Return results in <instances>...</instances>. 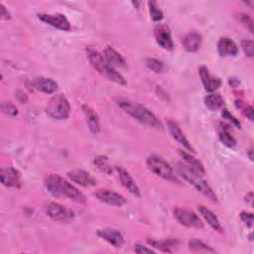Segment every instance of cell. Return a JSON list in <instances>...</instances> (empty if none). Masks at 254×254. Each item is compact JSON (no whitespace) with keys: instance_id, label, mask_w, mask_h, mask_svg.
Segmentation results:
<instances>
[{"instance_id":"obj_5","label":"cell","mask_w":254,"mask_h":254,"mask_svg":"<svg viewBox=\"0 0 254 254\" xmlns=\"http://www.w3.org/2000/svg\"><path fill=\"white\" fill-rule=\"evenodd\" d=\"M146 164L148 169L155 175L172 183H180V180L178 179L177 175H175L172 166L161 156L155 154L150 155L146 160Z\"/></svg>"},{"instance_id":"obj_20","label":"cell","mask_w":254,"mask_h":254,"mask_svg":"<svg viewBox=\"0 0 254 254\" xmlns=\"http://www.w3.org/2000/svg\"><path fill=\"white\" fill-rule=\"evenodd\" d=\"M104 58L106 62L112 66V67H125L126 62L124 58L112 47L107 46L103 52Z\"/></svg>"},{"instance_id":"obj_3","label":"cell","mask_w":254,"mask_h":254,"mask_svg":"<svg viewBox=\"0 0 254 254\" xmlns=\"http://www.w3.org/2000/svg\"><path fill=\"white\" fill-rule=\"evenodd\" d=\"M86 57L90 64L102 75L106 76L109 80L114 81L120 85H126V80L121 73H119L114 67H112L105 60V58L92 47L85 49Z\"/></svg>"},{"instance_id":"obj_30","label":"cell","mask_w":254,"mask_h":254,"mask_svg":"<svg viewBox=\"0 0 254 254\" xmlns=\"http://www.w3.org/2000/svg\"><path fill=\"white\" fill-rule=\"evenodd\" d=\"M149 6V12H150V17L152 18L153 21H161L163 19V12L162 10L158 7L157 3L155 1H149L148 2Z\"/></svg>"},{"instance_id":"obj_24","label":"cell","mask_w":254,"mask_h":254,"mask_svg":"<svg viewBox=\"0 0 254 254\" xmlns=\"http://www.w3.org/2000/svg\"><path fill=\"white\" fill-rule=\"evenodd\" d=\"M148 243L163 252L171 253L178 248L179 240L177 239H165V240H155V239H147Z\"/></svg>"},{"instance_id":"obj_33","label":"cell","mask_w":254,"mask_h":254,"mask_svg":"<svg viewBox=\"0 0 254 254\" xmlns=\"http://www.w3.org/2000/svg\"><path fill=\"white\" fill-rule=\"evenodd\" d=\"M237 18L249 30L250 33H253V20H252V18L248 14H246V13H238L237 14Z\"/></svg>"},{"instance_id":"obj_10","label":"cell","mask_w":254,"mask_h":254,"mask_svg":"<svg viewBox=\"0 0 254 254\" xmlns=\"http://www.w3.org/2000/svg\"><path fill=\"white\" fill-rule=\"evenodd\" d=\"M154 37L157 44L165 50H173L174 44L170 29L165 24H158L154 29Z\"/></svg>"},{"instance_id":"obj_39","label":"cell","mask_w":254,"mask_h":254,"mask_svg":"<svg viewBox=\"0 0 254 254\" xmlns=\"http://www.w3.org/2000/svg\"><path fill=\"white\" fill-rule=\"evenodd\" d=\"M0 17L2 20H10L11 19L10 12L6 9V7L2 3L0 4Z\"/></svg>"},{"instance_id":"obj_23","label":"cell","mask_w":254,"mask_h":254,"mask_svg":"<svg viewBox=\"0 0 254 254\" xmlns=\"http://www.w3.org/2000/svg\"><path fill=\"white\" fill-rule=\"evenodd\" d=\"M198 211L201 214V216L204 218V220L207 222V224L215 231L221 233L223 231L222 226L217 218V216L206 206L204 205H198Z\"/></svg>"},{"instance_id":"obj_31","label":"cell","mask_w":254,"mask_h":254,"mask_svg":"<svg viewBox=\"0 0 254 254\" xmlns=\"http://www.w3.org/2000/svg\"><path fill=\"white\" fill-rule=\"evenodd\" d=\"M145 64L148 68L155 72H161L164 69V63L160 60L153 59V58H148L145 61Z\"/></svg>"},{"instance_id":"obj_25","label":"cell","mask_w":254,"mask_h":254,"mask_svg":"<svg viewBox=\"0 0 254 254\" xmlns=\"http://www.w3.org/2000/svg\"><path fill=\"white\" fill-rule=\"evenodd\" d=\"M179 154L182 157L183 161L185 162L186 166H188L190 169H191L192 171H194L195 173L201 176L204 175V168L197 159H195L190 153H187L186 151H183V150H179Z\"/></svg>"},{"instance_id":"obj_27","label":"cell","mask_w":254,"mask_h":254,"mask_svg":"<svg viewBox=\"0 0 254 254\" xmlns=\"http://www.w3.org/2000/svg\"><path fill=\"white\" fill-rule=\"evenodd\" d=\"M223 98L219 93H210L204 97L205 106L212 111L220 109L223 106Z\"/></svg>"},{"instance_id":"obj_36","label":"cell","mask_w":254,"mask_h":254,"mask_svg":"<svg viewBox=\"0 0 254 254\" xmlns=\"http://www.w3.org/2000/svg\"><path fill=\"white\" fill-rule=\"evenodd\" d=\"M221 115H222V117H223L224 119L228 120V121H229L232 125H234L235 127H238V128L241 127V124H240V122L238 121V119H236L227 109H222Z\"/></svg>"},{"instance_id":"obj_12","label":"cell","mask_w":254,"mask_h":254,"mask_svg":"<svg viewBox=\"0 0 254 254\" xmlns=\"http://www.w3.org/2000/svg\"><path fill=\"white\" fill-rule=\"evenodd\" d=\"M97 236H99L101 239L108 242L110 245H112L115 248H120L123 246L125 240L122 233L114 228H102L98 229L96 231Z\"/></svg>"},{"instance_id":"obj_38","label":"cell","mask_w":254,"mask_h":254,"mask_svg":"<svg viewBox=\"0 0 254 254\" xmlns=\"http://www.w3.org/2000/svg\"><path fill=\"white\" fill-rule=\"evenodd\" d=\"M134 251L138 254H144V253H155V250L148 248L142 244H135L134 245Z\"/></svg>"},{"instance_id":"obj_14","label":"cell","mask_w":254,"mask_h":254,"mask_svg":"<svg viewBox=\"0 0 254 254\" xmlns=\"http://www.w3.org/2000/svg\"><path fill=\"white\" fill-rule=\"evenodd\" d=\"M67 178L81 186V187H84V188H89V187H93L96 185V180L86 171L84 170H81V169H74V170H71L69 172H67Z\"/></svg>"},{"instance_id":"obj_7","label":"cell","mask_w":254,"mask_h":254,"mask_svg":"<svg viewBox=\"0 0 254 254\" xmlns=\"http://www.w3.org/2000/svg\"><path fill=\"white\" fill-rule=\"evenodd\" d=\"M174 215L176 219L186 227L196 229L203 228V222L201 221V219L194 211L190 209L178 207L174 210Z\"/></svg>"},{"instance_id":"obj_15","label":"cell","mask_w":254,"mask_h":254,"mask_svg":"<svg viewBox=\"0 0 254 254\" xmlns=\"http://www.w3.org/2000/svg\"><path fill=\"white\" fill-rule=\"evenodd\" d=\"M167 126L169 129L170 134L172 135V137L178 142L180 143L186 150H188L189 152L194 154V148L191 146V144L190 143V141L188 140V138L185 136V134L183 133V131L181 130L180 126L173 120H168L167 121Z\"/></svg>"},{"instance_id":"obj_40","label":"cell","mask_w":254,"mask_h":254,"mask_svg":"<svg viewBox=\"0 0 254 254\" xmlns=\"http://www.w3.org/2000/svg\"><path fill=\"white\" fill-rule=\"evenodd\" d=\"M229 84L232 87H236L239 84V80L237 78H229Z\"/></svg>"},{"instance_id":"obj_6","label":"cell","mask_w":254,"mask_h":254,"mask_svg":"<svg viewBox=\"0 0 254 254\" xmlns=\"http://www.w3.org/2000/svg\"><path fill=\"white\" fill-rule=\"evenodd\" d=\"M46 113L53 119L64 120L70 114V105L63 94H56L51 97L46 105Z\"/></svg>"},{"instance_id":"obj_4","label":"cell","mask_w":254,"mask_h":254,"mask_svg":"<svg viewBox=\"0 0 254 254\" xmlns=\"http://www.w3.org/2000/svg\"><path fill=\"white\" fill-rule=\"evenodd\" d=\"M178 172L187 182H189V184H190L197 191H199L206 198L213 202L217 201L216 194L214 193L211 187L207 184V182L202 178L201 175L195 173L185 164L178 165Z\"/></svg>"},{"instance_id":"obj_22","label":"cell","mask_w":254,"mask_h":254,"mask_svg":"<svg viewBox=\"0 0 254 254\" xmlns=\"http://www.w3.org/2000/svg\"><path fill=\"white\" fill-rule=\"evenodd\" d=\"M202 42V37L196 32H190L183 39V46L186 51L193 53L196 52Z\"/></svg>"},{"instance_id":"obj_32","label":"cell","mask_w":254,"mask_h":254,"mask_svg":"<svg viewBox=\"0 0 254 254\" xmlns=\"http://www.w3.org/2000/svg\"><path fill=\"white\" fill-rule=\"evenodd\" d=\"M236 106L241 109L243 114L250 120H253V108L251 105H247L246 103L242 102L241 100H236Z\"/></svg>"},{"instance_id":"obj_9","label":"cell","mask_w":254,"mask_h":254,"mask_svg":"<svg viewBox=\"0 0 254 254\" xmlns=\"http://www.w3.org/2000/svg\"><path fill=\"white\" fill-rule=\"evenodd\" d=\"M94 195L99 201L106 203L108 205L122 206L123 204L126 203V198L122 194H120L112 190L100 189L94 192Z\"/></svg>"},{"instance_id":"obj_17","label":"cell","mask_w":254,"mask_h":254,"mask_svg":"<svg viewBox=\"0 0 254 254\" xmlns=\"http://www.w3.org/2000/svg\"><path fill=\"white\" fill-rule=\"evenodd\" d=\"M198 72H199V76H200L201 82H202L205 90L212 92L220 86L221 80L218 77L211 75L208 68L205 65H200Z\"/></svg>"},{"instance_id":"obj_18","label":"cell","mask_w":254,"mask_h":254,"mask_svg":"<svg viewBox=\"0 0 254 254\" xmlns=\"http://www.w3.org/2000/svg\"><path fill=\"white\" fill-rule=\"evenodd\" d=\"M32 85L35 89L46 94H52L58 89V83L55 80L44 76L35 77L32 80Z\"/></svg>"},{"instance_id":"obj_29","label":"cell","mask_w":254,"mask_h":254,"mask_svg":"<svg viewBox=\"0 0 254 254\" xmlns=\"http://www.w3.org/2000/svg\"><path fill=\"white\" fill-rule=\"evenodd\" d=\"M93 163H94V165H95L100 171H102L103 173H105V174H107V175H109V174L112 172L111 167H110V165H109V163H108V159H107V157H105V156H98V157H96V158L94 159Z\"/></svg>"},{"instance_id":"obj_26","label":"cell","mask_w":254,"mask_h":254,"mask_svg":"<svg viewBox=\"0 0 254 254\" xmlns=\"http://www.w3.org/2000/svg\"><path fill=\"white\" fill-rule=\"evenodd\" d=\"M218 137H219V140L221 141V143L227 147L231 148L236 145V139L232 135V133L229 129V126L224 123L219 124Z\"/></svg>"},{"instance_id":"obj_34","label":"cell","mask_w":254,"mask_h":254,"mask_svg":"<svg viewBox=\"0 0 254 254\" xmlns=\"http://www.w3.org/2000/svg\"><path fill=\"white\" fill-rule=\"evenodd\" d=\"M241 48H242L244 54L248 58H253V56H254V44L251 40L241 41Z\"/></svg>"},{"instance_id":"obj_21","label":"cell","mask_w":254,"mask_h":254,"mask_svg":"<svg viewBox=\"0 0 254 254\" xmlns=\"http://www.w3.org/2000/svg\"><path fill=\"white\" fill-rule=\"evenodd\" d=\"M82 110H83L84 116L86 118V123L88 125L90 132L94 135L98 134L100 127H99V118H98L96 112L90 106H88L86 104L82 105Z\"/></svg>"},{"instance_id":"obj_8","label":"cell","mask_w":254,"mask_h":254,"mask_svg":"<svg viewBox=\"0 0 254 254\" xmlns=\"http://www.w3.org/2000/svg\"><path fill=\"white\" fill-rule=\"evenodd\" d=\"M46 213L53 220L60 222H68L74 217L72 210L58 202H50L46 207Z\"/></svg>"},{"instance_id":"obj_16","label":"cell","mask_w":254,"mask_h":254,"mask_svg":"<svg viewBox=\"0 0 254 254\" xmlns=\"http://www.w3.org/2000/svg\"><path fill=\"white\" fill-rule=\"evenodd\" d=\"M117 174H118V178L122 184V186L132 194H134L135 196H140V190L137 186V184L135 183L134 179L131 177V175L122 167H116L115 168Z\"/></svg>"},{"instance_id":"obj_42","label":"cell","mask_w":254,"mask_h":254,"mask_svg":"<svg viewBox=\"0 0 254 254\" xmlns=\"http://www.w3.org/2000/svg\"><path fill=\"white\" fill-rule=\"evenodd\" d=\"M132 4H133L134 6H136V7H137V6L140 4V2H132Z\"/></svg>"},{"instance_id":"obj_11","label":"cell","mask_w":254,"mask_h":254,"mask_svg":"<svg viewBox=\"0 0 254 254\" xmlns=\"http://www.w3.org/2000/svg\"><path fill=\"white\" fill-rule=\"evenodd\" d=\"M38 18L43 21L44 23L55 27L62 31H69L70 30V24L68 20L65 18L63 14H44L40 13L38 14Z\"/></svg>"},{"instance_id":"obj_37","label":"cell","mask_w":254,"mask_h":254,"mask_svg":"<svg viewBox=\"0 0 254 254\" xmlns=\"http://www.w3.org/2000/svg\"><path fill=\"white\" fill-rule=\"evenodd\" d=\"M240 219L242 220V222H244L247 226H252L253 223V214L251 212H246V211H242L240 213Z\"/></svg>"},{"instance_id":"obj_13","label":"cell","mask_w":254,"mask_h":254,"mask_svg":"<svg viewBox=\"0 0 254 254\" xmlns=\"http://www.w3.org/2000/svg\"><path fill=\"white\" fill-rule=\"evenodd\" d=\"M1 183L7 188L19 189L21 187V175L18 170L12 167H5L1 169Z\"/></svg>"},{"instance_id":"obj_1","label":"cell","mask_w":254,"mask_h":254,"mask_svg":"<svg viewBox=\"0 0 254 254\" xmlns=\"http://www.w3.org/2000/svg\"><path fill=\"white\" fill-rule=\"evenodd\" d=\"M45 187L56 197L67 198L77 203H84L86 201L84 194L78 189L58 174H50L45 180Z\"/></svg>"},{"instance_id":"obj_19","label":"cell","mask_w":254,"mask_h":254,"mask_svg":"<svg viewBox=\"0 0 254 254\" xmlns=\"http://www.w3.org/2000/svg\"><path fill=\"white\" fill-rule=\"evenodd\" d=\"M217 52L221 57H234L238 53V47L230 38L222 37L217 43Z\"/></svg>"},{"instance_id":"obj_35","label":"cell","mask_w":254,"mask_h":254,"mask_svg":"<svg viewBox=\"0 0 254 254\" xmlns=\"http://www.w3.org/2000/svg\"><path fill=\"white\" fill-rule=\"evenodd\" d=\"M2 111L8 115L11 116H15L18 114V110L17 108L14 106V104L12 102H4L2 104Z\"/></svg>"},{"instance_id":"obj_2","label":"cell","mask_w":254,"mask_h":254,"mask_svg":"<svg viewBox=\"0 0 254 254\" xmlns=\"http://www.w3.org/2000/svg\"><path fill=\"white\" fill-rule=\"evenodd\" d=\"M116 102L121 109H123L127 114H129L132 118L141 124L156 129L163 128L159 118L146 106L124 98H119L116 100Z\"/></svg>"},{"instance_id":"obj_41","label":"cell","mask_w":254,"mask_h":254,"mask_svg":"<svg viewBox=\"0 0 254 254\" xmlns=\"http://www.w3.org/2000/svg\"><path fill=\"white\" fill-rule=\"evenodd\" d=\"M252 152H253V151H252V148H250V149H249V151H248V155H249V158H250V160H251V161L253 160V157H252Z\"/></svg>"},{"instance_id":"obj_28","label":"cell","mask_w":254,"mask_h":254,"mask_svg":"<svg viewBox=\"0 0 254 254\" xmlns=\"http://www.w3.org/2000/svg\"><path fill=\"white\" fill-rule=\"evenodd\" d=\"M189 249L192 252H198V253H214L215 250L211 248L209 245L205 244L201 240L198 239H190L188 242Z\"/></svg>"}]
</instances>
